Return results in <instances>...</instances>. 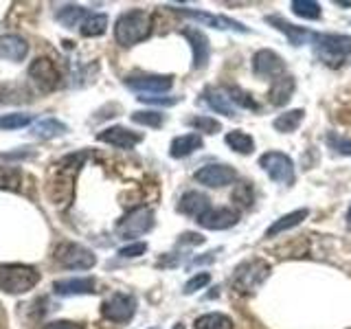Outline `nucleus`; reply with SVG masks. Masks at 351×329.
<instances>
[{"instance_id": "ea45409f", "label": "nucleus", "mask_w": 351, "mask_h": 329, "mask_svg": "<svg viewBox=\"0 0 351 329\" xmlns=\"http://www.w3.org/2000/svg\"><path fill=\"white\" fill-rule=\"evenodd\" d=\"M147 252V244L145 241H136V244H128L123 248H119V257H125V259H134L141 257Z\"/></svg>"}, {"instance_id": "79ce46f5", "label": "nucleus", "mask_w": 351, "mask_h": 329, "mask_svg": "<svg viewBox=\"0 0 351 329\" xmlns=\"http://www.w3.org/2000/svg\"><path fill=\"white\" fill-rule=\"evenodd\" d=\"M42 329H84V325L73 323V321H53V323H47Z\"/></svg>"}, {"instance_id": "b1692460", "label": "nucleus", "mask_w": 351, "mask_h": 329, "mask_svg": "<svg viewBox=\"0 0 351 329\" xmlns=\"http://www.w3.org/2000/svg\"><path fill=\"white\" fill-rule=\"evenodd\" d=\"M66 132H69V127H66L58 119H42V121H38V123L31 125V134L36 138H40V141L64 136Z\"/></svg>"}, {"instance_id": "f8f14e48", "label": "nucleus", "mask_w": 351, "mask_h": 329, "mask_svg": "<svg viewBox=\"0 0 351 329\" xmlns=\"http://www.w3.org/2000/svg\"><path fill=\"white\" fill-rule=\"evenodd\" d=\"M128 88L136 90L141 95L147 93H167L169 88L173 86V77L171 75H136V77H128L125 80Z\"/></svg>"}, {"instance_id": "e433bc0d", "label": "nucleus", "mask_w": 351, "mask_h": 329, "mask_svg": "<svg viewBox=\"0 0 351 329\" xmlns=\"http://www.w3.org/2000/svg\"><path fill=\"white\" fill-rule=\"evenodd\" d=\"M327 145L338 154L351 156V138H347V136H340L336 132H332V134H327Z\"/></svg>"}, {"instance_id": "37998d69", "label": "nucleus", "mask_w": 351, "mask_h": 329, "mask_svg": "<svg viewBox=\"0 0 351 329\" xmlns=\"http://www.w3.org/2000/svg\"><path fill=\"white\" fill-rule=\"evenodd\" d=\"M180 241H186V244H204V237L195 233H184Z\"/></svg>"}, {"instance_id": "7ed1b4c3", "label": "nucleus", "mask_w": 351, "mask_h": 329, "mask_svg": "<svg viewBox=\"0 0 351 329\" xmlns=\"http://www.w3.org/2000/svg\"><path fill=\"white\" fill-rule=\"evenodd\" d=\"M268 274H270V266H268V261H263L259 257L255 259H246V261H241L239 266L235 268L233 272V288L241 294H250V292H255L259 290L263 281L268 279Z\"/></svg>"}, {"instance_id": "c03bdc74", "label": "nucleus", "mask_w": 351, "mask_h": 329, "mask_svg": "<svg viewBox=\"0 0 351 329\" xmlns=\"http://www.w3.org/2000/svg\"><path fill=\"white\" fill-rule=\"evenodd\" d=\"M347 226L351 228V206H349V211H347Z\"/></svg>"}, {"instance_id": "72a5a7b5", "label": "nucleus", "mask_w": 351, "mask_h": 329, "mask_svg": "<svg viewBox=\"0 0 351 329\" xmlns=\"http://www.w3.org/2000/svg\"><path fill=\"white\" fill-rule=\"evenodd\" d=\"M31 123H33V114H25V112H14V114L0 117V130H20Z\"/></svg>"}, {"instance_id": "7c9ffc66", "label": "nucleus", "mask_w": 351, "mask_h": 329, "mask_svg": "<svg viewBox=\"0 0 351 329\" xmlns=\"http://www.w3.org/2000/svg\"><path fill=\"white\" fill-rule=\"evenodd\" d=\"M224 93L228 95L230 101H233L235 106H239V108H244V110H259V103L246 90H241L239 86H226Z\"/></svg>"}, {"instance_id": "2f4dec72", "label": "nucleus", "mask_w": 351, "mask_h": 329, "mask_svg": "<svg viewBox=\"0 0 351 329\" xmlns=\"http://www.w3.org/2000/svg\"><path fill=\"white\" fill-rule=\"evenodd\" d=\"M292 11L303 20H318L321 18V5L314 0H292Z\"/></svg>"}, {"instance_id": "f3484780", "label": "nucleus", "mask_w": 351, "mask_h": 329, "mask_svg": "<svg viewBox=\"0 0 351 329\" xmlns=\"http://www.w3.org/2000/svg\"><path fill=\"white\" fill-rule=\"evenodd\" d=\"M178 211L189 215V217H195L200 219L204 217L208 211H211V200L204 195V193H197V191H189L180 197V204H178Z\"/></svg>"}, {"instance_id": "5701e85b", "label": "nucleus", "mask_w": 351, "mask_h": 329, "mask_svg": "<svg viewBox=\"0 0 351 329\" xmlns=\"http://www.w3.org/2000/svg\"><path fill=\"white\" fill-rule=\"evenodd\" d=\"M204 145L202 143V136L191 132V134H182V136H176L171 141V147H169V154L171 158H186L191 156L195 149H200Z\"/></svg>"}, {"instance_id": "a878e982", "label": "nucleus", "mask_w": 351, "mask_h": 329, "mask_svg": "<svg viewBox=\"0 0 351 329\" xmlns=\"http://www.w3.org/2000/svg\"><path fill=\"white\" fill-rule=\"evenodd\" d=\"M303 117H305V112H303L301 108L288 110V112H283V114H279L277 119H274V123H272V125H274V130H277V132H283V134H290V132L299 130Z\"/></svg>"}, {"instance_id": "58836bf2", "label": "nucleus", "mask_w": 351, "mask_h": 329, "mask_svg": "<svg viewBox=\"0 0 351 329\" xmlns=\"http://www.w3.org/2000/svg\"><path fill=\"white\" fill-rule=\"evenodd\" d=\"M211 283V274L208 272H197L195 277H191L184 283V294H195L197 290H202L204 285Z\"/></svg>"}, {"instance_id": "f257e3e1", "label": "nucleus", "mask_w": 351, "mask_h": 329, "mask_svg": "<svg viewBox=\"0 0 351 329\" xmlns=\"http://www.w3.org/2000/svg\"><path fill=\"white\" fill-rule=\"evenodd\" d=\"M152 33V16L145 9H130L117 20L114 38L121 47H134V44L149 38Z\"/></svg>"}, {"instance_id": "0eeeda50", "label": "nucleus", "mask_w": 351, "mask_h": 329, "mask_svg": "<svg viewBox=\"0 0 351 329\" xmlns=\"http://www.w3.org/2000/svg\"><path fill=\"white\" fill-rule=\"evenodd\" d=\"M259 167L266 171L274 182L292 184L294 182V162L281 151H266L259 158Z\"/></svg>"}, {"instance_id": "6e6552de", "label": "nucleus", "mask_w": 351, "mask_h": 329, "mask_svg": "<svg viewBox=\"0 0 351 329\" xmlns=\"http://www.w3.org/2000/svg\"><path fill=\"white\" fill-rule=\"evenodd\" d=\"M134 312H136V299L125 292H114L101 305V314L112 323H128L132 321Z\"/></svg>"}, {"instance_id": "4468645a", "label": "nucleus", "mask_w": 351, "mask_h": 329, "mask_svg": "<svg viewBox=\"0 0 351 329\" xmlns=\"http://www.w3.org/2000/svg\"><path fill=\"white\" fill-rule=\"evenodd\" d=\"M195 180L204 184V186H224L228 182L235 180V169L228 167V164H204L202 169L195 171Z\"/></svg>"}, {"instance_id": "412c9836", "label": "nucleus", "mask_w": 351, "mask_h": 329, "mask_svg": "<svg viewBox=\"0 0 351 329\" xmlns=\"http://www.w3.org/2000/svg\"><path fill=\"white\" fill-rule=\"evenodd\" d=\"M294 95V80L288 75H281L277 80H272L270 90H268V101L272 106H285Z\"/></svg>"}, {"instance_id": "ddd939ff", "label": "nucleus", "mask_w": 351, "mask_h": 329, "mask_svg": "<svg viewBox=\"0 0 351 329\" xmlns=\"http://www.w3.org/2000/svg\"><path fill=\"white\" fill-rule=\"evenodd\" d=\"M97 141L108 143V145H114L119 149H132L143 141V134H138V132H132V130H128L123 125H114V127H108L104 132H99Z\"/></svg>"}, {"instance_id": "39448f33", "label": "nucleus", "mask_w": 351, "mask_h": 329, "mask_svg": "<svg viewBox=\"0 0 351 329\" xmlns=\"http://www.w3.org/2000/svg\"><path fill=\"white\" fill-rule=\"evenodd\" d=\"M55 259H58L60 266L69 270H90L97 263L95 252L82 244H75V241H62L55 248Z\"/></svg>"}, {"instance_id": "2eb2a0df", "label": "nucleus", "mask_w": 351, "mask_h": 329, "mask_svg": "<svg viewBox=\"0 0 351 329\" xmlns=\"http://www.w3.org/2000/svg\"><path fill=\"white\" fill-rule=\"evenodd\" d=\"M266 22H268L270 27L277 29V31H281L283 36L290 40L292 47H303V44L312 42V40L316 38V33H312L310 29L296 27V25H292V22L283 20L281 16H266Z\"/></svg>"}, {"instance_id": "20e7f679", "label": "nucleus", "mask_w": 351, "mask_h": 329, "mask_svg": "<svg viewBox=\"0 0 351 329\" xmlns=\"http://www.w3.org/2000/svg\"><path fill=\"white\" fill-rule=\"evenodd\" d=\"M316 55L332 69H338L351 55V38L338 33H316Z\"/></svg>"}, {"instance_id": "393cba45", "label": "nucleus", "mask_w": 351, "mask_h": 329, "mask_svg": "<svg viewBox=\"0 0 351 329\" xmlns=\"http://www.w3.org/2000/svg\"><path fill=\"white\" fill-rule=\"evenodd\" d=\"M307 215H310V211H307V208H299V211H292V213H288V215L279 217L277 222H274V224L266 230V237H277V235L285 233V230H290V228H294V226H299Z\"/></svg>"}, {"instance_id": "423d86ee", "label": "nucleus", "mask_w": 351, "mask_h": 329, "mask_svg": "<svg viewBox=\"0 0 351 329\" xmlns=\"http://www.w3.org/2000/svg\"><path fill=\"white\" fill-rule=\"evenodd\" d=\"M154 228V211L149 206H136L128 211V215L121 219L117 226V233L121 237H141Z\"/></svg>"}, {"instance_id": "1a4fd4ad", "label": "nucleus", "mask_w": 351, "mask_h": 329, "mask_svg": "<svg viewBox=\"0 0 351 329\" xmlns=\"http://www.w3.org/2000/svg\"><path fill=\"white\" fill-rule=\"evenodd\" d=\"M29 77L42 93L55 90V88H58L60 82H62V75L58 71V66H55L53 60H49V58H40V60L33 62L29 66Z\"/></svg>"}, {"instance_id": "c9c22d12", "label": "nucleus", "mask_w": 351, "mask_h": 329, "mask_svg": "<svg viewBox=\"0 0 351 329\" xmlns=\"http://www.w3.org/2000/svg\"><path fill=\"white\" fill-rule=\"evenodd\" d=\"M189 125L195 127L197 132H204V134H217V132L222 130V123L211 117H195L189 121Z\"/></svg>"}, {"instance_id": "c756f323", "label": "nucleus", "mask_w": 351, "mask_h": 329, "mask_svg": "<svg viewBox=\"0 0 351 329\" xmlns=\"http://www.w3.org/2000/svg\"><path fill=\"white\" fill-rule=\"evenodd\" d=\"M195 329H233V321L226 314L211 312L195 321Z\"/></svg>"}, {"instance_id": "9b49d317", "label": "nucleus", "mask_w": 351, "mask_h": 329, "mask_svg": "<svg viewBox=\"0 0 351 329\" xmlns=\"http://www.w3.org/2000/svg\"><path fill=\"white\" fill-rule=\"evenodd\" d=\"M252 73L263 80H277V77L285 75V64L274 51H257L255 58H252Z\"/></svg>"}, {"instance_id": "49530a36", "label": "nucleus", "mask_w": 351, "mask_h": 329, "mask_svg": "<svg viewBox=\"0 0 351 329\" xmlns=\"http://www.w3.org/2000/svg\"><path fill=\"white\" fill-rule=\"evenodd\" d=\"M154 329H156V327H154Z\"/></svg>"}, {"instance_id": "f03ea898", "label": "nucleus", "mask_w": 351, "mask_h": 329, "mask_svg": "<svg viewBox=\"0 0 351 329\" xmlns=\"http://www.w3.org/2000/svg\"><path fill=\"white\" fill-rule=\"evenodd\" d=\"M40 283V272L25 263H3L0 266V290L7 294H25Z\"/></svg>"}, {"instance_id": "a211bd4d", "label": "nucleus", "mask_w": 351, "mask_h": 329, "mask_svg": "<svg viewBox=\"0 0 351 329\" xmlns=\"http://www.w3.org/2000/svg\"><path fill=\"white\" fill-rule=\"evenodd\" d=\"M197 224L208 230H226L237 224V213L233 208H211L204 217L197 219Z\"/></svg>"}, {"instance_id": "c85d7f7f", "label": "nucleus", "mask_w": 351, "mask_h": 329, "mask_svg": "<svg viewBox=\"0 0 351 329\" xmlns=\"http://www.w3.org/2000/svg\"><path fill=\"white\" fill-rule=\"evenodd\" d=\"M108 27V16L106 14H90L82 25V36L86 38H99L106 33Z\"/></svg>"}, {"instance_id": "4c0bfd02", "label": "nucleus", "mask_w": 351, "mask_h": 329, "mask_svg": "<svg viewBox=\"0 0 351 329\" xmlns=\"http://www.w3.org/2000/svg\"><path fill=\"white\" fill-rule=\"evenodd\" d=\"M233 202H237L241 208H248L252 204V189L248 182L237 184V189L233 191Z\"/></svg>"}, {"instance_id": "a18cd8bd", "label": "nucleus", "mask_w": 351, "mask_h": 329, "mask_svg": "<svg viewBox=\"0 0 351 329\" xmlns=\"http://www.w3.org/2000/svg\"><path fill=\"white\" fill-rule=\"evenodd\" d=\"M173 329H184V327H182V323H180V325H176Z\"/></svg>"}, {"instance_id": "cd10ccee", "label": "nucleus", "mask_w": 351, "mask_h": 329, "mask_svg": "<svg viewBox=\"0 0 351 329\" xmlns=\"http://www.w3.org/2000/svg\"><path fill=\"white\" fill-rule=\"evenodd\" d=\"M88 18L86 14V9L80 7V5H69V7H64L60 9V14H58V22H62L64 27H82L84 25V20Z\"/></svg>"}, {"instance_id": "a19ab883", "label": "nucleus", "mask_w": 351, "mask_h": 329, "mask_svg": "<svg viewBox=\"0 0 351 329\" xmlns=\"http://www.w3.org/2000/svg\"><path fill=\"white\" fill-rule=\"evenodd\" d=\"M138 101H143V103H156V106H173V103H178V97H171V99H165V97H138Z\"/></svg>"}, {"instance_id": "473e14b6", "label": "nucleus", "mask_w": 351, "mask_h": 329, "mask_svg": "<svg viewBox=\"0 0 351 329\" xmlns=\"http://www.w3.org/2000/svg\"><path fill=\"white\" fill-rule=\"evenodd\" d=\"M20 182H22V171L18 167H5V164H0V189L18 191Z\"/></svg>"}, {"instance_id": "dca6fc26", "label": "nucleus", "mask_w": 351, "mask_h": 329, "mask_svg": "<svg viewBox=\"0 0 351 329\" xmlns=\"http://www.w3.org/2000/svg\"><path fill=\"white\" fill-rule=\"evenodd\" d=\"M182 36L191 42V51H193V69L202 71L208 64V58H211V47H208V38L200 29H184Z\"/></svg>"}, {"instance_id": "6ab92c4d", "label": "nucleus", "mask_w": 351, "mask_h": 329, "mask_svg": "<svg viewBox=\"0 0 351 329\" xmlns=\"http://www.w3.org/2000/svg\"><path fill=\"white\" fill-rule=\"evenodd\" d=\"M29 55V42L20 36H0V60L22 62Z\"/></svg>"}, {"instance_id": "aec40b11", "label": "nucleus", "mask_w": 351, "mask_h": 329, "mask_svg": "<svg viewBox=\"0 0 351 329\" xmlns=\"http://www.w3.org/2000/svg\"><path fill=\"white\" fill-rule=\"evenodd\" d=\"M95 279L82 277V279H60L53 283V292L62 296H75V294H93L95 292Z\"/></svg>"}, {"instance_id": "f704fd0d", "label": "nucleus", "mask_w": 351, "mask_h": 329, "mask_svg": "<svg viewBox=\"0 0 351 329\" xmlns=\"http://www.w3.org/2000/svg\"><path fill=\"white\" fill-rule=\"evenodd\" d=\"M132 121L138 125H147V127H160L165 117L160 112H154V110H145V112H132Z\"/></svg>"}, {"instance_id": "4be33fe9", "label": "nucleus", "mask_w": 351, "mask_h": 329, "mask_svg": "<svg viewBox=\"0 0 351 329\" xmlns=\"http://www.w3.org/2000/svg\"><path fill=\"white\" fill-rule=\"evenodd\" d=\"M206 106L215 110L217 114H224V117H235L237 110H235V103L230 101L228 95L224 90H219V88H206V90L202 93Z\"/></svg>"}, {"instance_id": "bb28decb", "label": "nucleus", "mask_w": 351, "mask_h": 329, "mask_svg": "<svg viewBox=\"0 0 351 329\" xmlns=\"http://www.w3.org/2000/svg\"><path fill=\"white\" fill-rule=\"evenodd\" d=\"M226 145L237 154H252V149H255V141H252V136L246 134V132L233 130L226 134Z\"/></svg>"}, {"instance_id": "9d476101", "label": "nucleus", "mask_w": 351, "mask_h": 329, "mask_svg": "<svg viewBox=\"0 0 351 329\" xmlns=\"http://www.w3.org/2000/svg\"><path fill=\"white\" fill-rule=\"evenodd\" d=\"M173 11H176V14L184 16V18L193 20V22H197V25H200V27H213V29H235V31H239V33H246V31H248L244 25H241V22L230 20V18H226V16H213V14H206V11H195V9H184V7L173 9Z\"/></svg>"}]
</instances>
